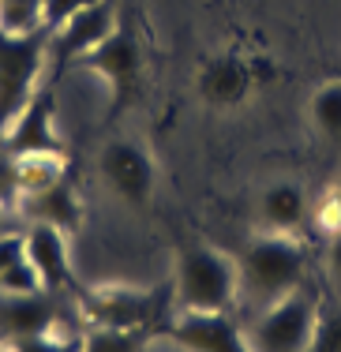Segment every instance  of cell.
<instances>
[{
    "label": "cell",
    "mask_w": 341,
    "mask_h": 352,
    "mask_svg": "<svg viewBox=\"0 0 341 352\" xmlns=\"http://www.w3.org/2000/svg\"><path fill=\"white\" fill-rule=\"evenodd\" d=\"M162 333L184 352H252L248 333L229 311H177Z\"/></svg>",
    "instance_id": "obj_10"
},
{
    "label": "cell",
    "mask_w": 341,
    "mask_h": 352,
    "mask_svg": "<svg viewBox=\"0 0 341 352\" xmlns=\"http://www.w3.org/2000/svg\"><path fill=\"white\" fill-rule=\"evenodd\" d=\"M240 300L255 304V311L285 300L304 285L307 255L293 232H263L240 255Z\"/></svg>",
    "instance_id": "obj_2"
},
{
    "label": "cell",
    "mask_w": 341,
    "mask_h": 352,
    "mask_svg": "<svg viewBox=\"0 0 341 352\" xmlns=\"http://www.w3.org/2000/svg\"><path fill=\"white\" fill-rule=\"evenodd\" d=\"M8 154H64V139L56 131V90L53 82H41L23 113L4 131Z\"/></svg>",
    "instance_id": "obj_11"
},
{
    "label": "cell",
    "mask_w": 341,
    "mask_h": 352,
    "mask_svg": "<svg viewBox=\"0 0 341 352\" xmlns=\"http://www.w3.org/2000/svg\"><path fill=\"white\" fill-rule=\"evenodd\" d=\"M72 68L105 79V87H109V116L128 113V109L139 102V94H143V68H146V60H143V41H139V30L131 27L128 19H120V27H116L98 49H90L87 56H79Z\"/></svg>",
    "instance_id": "obj_4"
},
{
    "label": "cell",
    "mask_w": 341,
    "mask_h": 352,
    "mask_svg": "<svg viewBox=\"0 0 341 352\" xmlns=\"http://www.w3.org/2000/svg\"><path fill=\"white\" fill-rule=\"evenodd\" d=\"M41 289V278L30 263L27 236L23 232H4L0 236V296H34Z\"/></svg>",
    "instance_id": "obj_15"
},
{
    "label": "cell",
    "mask_w": 341,
    "mask_h": 352,
    "mask_svg": "<svg viewBox=\"0 0 341 352\" xmlns=\"http://www.w3.org/2000/svg\"><path fill=\"white\" fill-rule=\"evenodd\" d=\"M334 188H338V195H341V180H338V184H334Z\"/></svg>",
    "instance_id": "obj_28"
},
{
    "label": "cell",
    "mask_w": 341,
    "mask_h": 352,
    "mask_svg": "<svg viewBox=\"0 0 341 352\" xmlns=\"http://www.w3.org/2000/svg\"><path fill=\"white\" fill-rule=\"evenodd\" d=\"M98 0H45V30H56L72 19V15L94 8Z\"/></svg>",
    "instance_id": "obj_23"
},
{
    "label": "cell",
    "mask_w": 341,
    "mask_h": 352,
    "mask_svg": "<svg viewBox=\"0 0 341 352\" xmlns=\"http://www.w3.org/2000/svg\"><path fill=\"white\" fill-rule=\"evenodd\" d=\"M15 210H19V217H27L30 225H34V221H41V225H56V229H64L68 236H76V232L82 229V203H79V191L72 188L68 180L53 184V188L38 191V195H19Z\"/></svg>",
    "instance_id": "obj_13"
},
{
    "label": "cell",
    "mask_w": 341,
    "mask_h": 352,
    "mask_svg": "<svg viewBox=\"0 0 341 352\" xmlns=\"http://www.w3.org/2000/svg\"><path fill=\"white\" fill-rule=\"evenodd\" d=\"M0 352H15V345L12 341H0Z\"/></svg>",
    "instance_id": "obj_27"
},
{
    "label": "cell",
    "mask_w": 341,
    "mask_h": 352,
    "mask_svg": "<svg viewBox=\"0 0 341 352\" xmlns=\"http://www.w3.org/2000/svg\"><path fill=\"white\" fill-rule=\"evenodd\" d=\"M307 217V195L293 180H278L259 195L263 232H296Z\"/></svg>",
    "instance_id": "obj_14"
},
{
    "label": "cell",
    "mask_w": 341,
    "mask_h": 352,
    "mask_svg": "<svg viewBox=\"0 0 341 352\" xmlns=\"http://www.w3.org/2000/svg\"><path fill=\"white\" fill-rule=\"evenodd\" d=\"M49 64V30L4 34L0 30V139L41 87Z\"/></svg>",
    "instance_id": "obj_5"
},
{
    "label": "cell",
    "mask_w": 341,
    "mask_h": 352,
    "mask_svg": "<svg viewBox=\"0 0 341 352\" xmlns=\"http://www.w3.org/2000/svg\"><path fill=\"white\" fill-rule=\"evenodd\" d=\"M15 214L19 210H12V206L0 199V236H4V232H15Z\"/></svg>",
    "instance_id": "obj_26"
},
{
    "label": "cell",
    "mask_w": 341,
    "mask_h": 352,
    "mask_svg": "<svg viewBox=\"0 0 341 352\" xmlns=\"http://www.w3.org/2000/svg\"><path fill=\"white\" fill-rule=\"evenodd\" d=\"M60 180H68V154H12L15 195H38Z\"/></svg>",
    "instance_id": "obj_17"
},
{
    "label": "cell",
    "mask_w": 341,
    "mask_h": 352,
    "mask_svg": "<svg viewBox=\"0 0 341 352\" xmlns=\"http://www.w3.org/2000/svg\"><path fill=\"white\" fill-rule=\"evenodd\" d=\"M12 345H15V352H79L82 349V333L60 330V322H56V326H49V330H41V333L12 341Z\"/></svg>",
    "instance_id": "obj_21"
},
{
    "label": "cell",
    "mask_w": 341,
    "mask_h": 352,
    "mask_svg": "<svg viewBox=\"0 0 341 352\" xmlns=\"http://www.w3.org/2000/svg\"><path fill=\"white\" fill-rule=\"evenodd\" d=\"M327 266H330V278L341 285V232L330 236V248H327Z\"/></svg>",
    "instance_id": "obj_25"
},
{
    "label": "cell",
    "mask_w": 341,
    "mask_h": 352,
    "mask_svg": "<svg viewBox=\"0 0 341 352\" xmlns=\"http://www.w3.org/2000/svg\"><path fill=\"white\" fill-rule=\"evenodd\" d=\"M27 251H30V263H34L41 289L45 292H60L76 285V270H72V236L56 225H41L34 221L27 232Z\"/></svg>",
    "instance_id": "obj_12"
},
{
    "label": "cell",
    "mask_w": 341,
    "mask_h": 352,
    "mask_svg": "<svg viewBox=\"0 0 341 352\" xmlns=\"http://www.w3.org/2000/svg\"><path fill=\"white\" fill-rule=\"evenodd\" d=\"M4 34H38L45 30V0H0Z\"/></svg>",
    "instance_id": "obj_20"
},
{
    "label": "cell",
    "mask_w": 341,
    "mask_h": 352,
    "mask_svg": "<svg viewBox=\"0 0 341 352\" xmlns=\"http://www.w3.org/2000/svg\"><path fill=\"white\" fill-rule=\"evenodd\" d=\"M154 330H116V326H90L82 333L79 352H143Z\"/></svg>",
    "instance_id": "obj_19"
},
{
    "label": "cell",
    "mask_w": 341,
    "mask_h": 352,
    "mask_svg": "<svg viewBox=\"0 0 341 352\" xmlns=\"http://www.w3.org/2000/svg\"><path fill=\"white\" fill-rule=\"evenodd\" d=\"M307 116H311L315 131L330 142H341V79L322 82L311 94V105H307Z\"/></svg>",
    "instance_id": "obj_18"
},
{
    "label": "cell",
    "mask_w": 341,
    "mask_h": 352,
    "mask_svg": "<svg viewBox=\"0 0 341 352\" xmlns=\"http://www.w3.org/2000/svg\"><path fill=\"white\" fill-rule=\"evenodd\" d=\"M56 326V307L49 296H4L0 304V333H8V341L30 338V333H41Z\"/></svg>",
    "instance_id": "obj_16"
},
{
    "label": "cell",
    "mask_w": 341,
    "mask_h": 352,
    "mask_svg": "<svg viewBox=\"0 0 341 352\" xmlns=\"http://www.w3.org/2000/svg\"><path fill=\"white\" fill-rule=\"evenodd\" d=\"M259 90V79L252 72V56L240 53V49H226V53H214L203 60V68L195 75V94L203 105L210 109H240L248 98Z\"/></svg>",
    "instance_id": "obj_9"
},
{
    "label": "cell",
    "mask_w": 341,
    "mask_h": 352,
    "mask_svg": "<svg viewBox=\"0 0 341 352\" xmlns=\"http://www.w3.org/2000/svg\"><path fill=\"white\" fill-rule=\"evenodd\" d=\"M240 300L236 258L210 244H180L173 266V311H232Z\"/></svg>",
    "instance_id": "obj_1"
},
{
    "label": "cell",
    "mask_w": 341,
    "mask_h": 352,
    "mask_svg": "<svg viewBox=\"0 0 341 352\" xmlns=\"http://www.w3.org/2000/svg\"><path fill=\"white\" fill-rule=\"evenodd\" d=\"M315 221H319V229L327 232V236L341 232V195H338V188L319 199V206H315Z\"/></svg>",
    "instance_id": "obj_24"
},
{
    "label": "cell",
    "mask_w": 341,
    "mask_h": 352,
    "mask_svg": "<svg viewBox=\"0 0 341 352\" xmlns=\"http://www.w3.org/2000/svg\"><path fill=\"white\" fill-rule=\"evenodd\" d=\"M98 173H102L105 188H109L124 206L143 210V206L154 199L157 169H154L151 150H146L143 142H135V139H109L102 146V154H98Z\"/></svg>",
    "instance_id": "obj_7"
},
{
    "label": "cell",
    "mask_w": 341,
    "mask_h": 352,
    "mask_svg": "<svg viewBox=\"0 0 341 352\" xmlns=\"http://www.w3.org/2000/svg\"><path fill=\"white\" fill-rule=\"evenodd\" d=\"M307 352H341V315H322Z\"/></svg>",
    "instance_id": "obj_22"
},
{
    "label": "cell",
    "mask_w": 341,
    "mask_h": 352,
    "mask_svg": "<svg viewBox=\"0 0 341 352\" xmlns=\"http://www.w3.org/2000/svg\"><path fill=\"white\" fill-rule=\"evenodd\" d=\"M79 311L90 326H116V330H154L169 322L165 311L173 307V285L169 289H139V285H87L76 289Z\"/></svg>",
    "instance_id": "obj_3"
},
{
    "label": "cell",
    "mask_w": 341,
    "mask_h": 352,
    "mask_svg": "<svg viewBox=\"0 0 341 352\" xmlns=\"http://www.w3.org/2000/svg\"><path fill=\"white\" fill-rule=\"evenodd\" d=\"M120 19H124L120 0H98L94 8L72 15L64 27L49 30V64H53V79L64 68H72L79 56H87L90 49L102 45V41L120 27Z\"/></svg>",
    "instance_id": "obj_8"
},
{
    "label": "cell",
    "mask_w": 341,
    "mask_h": 352,
    "mask_svg": "<svg viewBox=\"0 0 341 352\" xmlns=\"http://www.w3.org/2000/svg\"><path fill=\"white\" fill-rule=\"evenodd\" d=\"M319 292L300 285L296 292H289L285 300L263 307L248 326V345L252 352H307L319 326Z\"/></svg>",
    "instance_id": "obj_6"
}]
</instances>
